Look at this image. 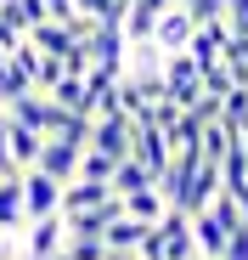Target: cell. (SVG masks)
I'll list each match as a JSON object with an SVG mask.
<instances>
[{"label":"cell","instance_id":"8992f818","mask_svg":"<svg viewBox=\"0 0 248 260\" xmlns=\"http://www.w3.org/2000/svg\"><path fill=\"white\" fill-rule=\"evenodd\" d=\"M158 243H163V260H192V254H197V243H192V215L170 204V209L158 215Z\"/></svg>","mask_w":248,"mask_h":260},{"label":"cell","instance_id":"cb8c5ba5","mask_svg":"<svg viewBox=\"0 0 248 260\" xmlns=\"http://www.w3.org/2000/svg\"><path fill=\"white\" fill-rule=\"evenodd\" d=\"M107 260H141L136 249H107Z\"/></svg>","mask_w":248,"mask_h":260},{"label":"cell","instance_id":"5b68a950","mask_svg":"<svg viewBox=\"0 0 248 260\" xmlns=\"http://www.w3.org/2000/svg\"><path fill=\"white\" fill-rule=\"evenodd\" d=\"M85 51H91V62H96V68H113V74H124L130 40H124V28H118V23H96V28L85 34Z\"/></svg>","mask_w":248,"mask_h":260},{"label":"cell","instance_id":"d6986e66","mask_svg":"<svg viewBox=\"0 0 248 260\" xmlns=\"http://www.w3.org/2000/svg\"><path fill=\"white\" fill-rule=\"evenodd\" d=\"M62 249H68L73 260H107V243H102V238H62Z\"/></svg>","mask_w":248,"mask_h":260},{"label":"cell","instance_id":"7c38bea8","mask_svg":"<svg viewBox=\"0 0 248 260\" xmlns=\"http://www.w3.org/2000/svg\"><path fill=\"white\" fill-rule=\"evenodd\" d=\"M0 232H23V170L0 176Z\"/></svg>","mask_w":248,"mask_h":260},{"label":"cell","instance_id":"ba28073f","mask_svg":"<svg viewBox=\"0 0 248 260\" xmlns=\"http://www.w3.org/2000/svg\"><path fill=\"white\" fill-rule=\"evenodd\" d=\"M215 192H220V164H215V158H197V164H192V176H186V187H181V198H175V209L197 215Z\"/></svg>","mask_w":248,"mask_h":260},{"label":"cell","instance_id":"2e32d148","mask_svg":"<svg viewBox=\"0 0 248 260\" xmlns=\"http://www.w3.org/2000/svg\"><path fill=\"white\" fill-rule=\"evenodd\" d=\"M0 12H6V17H12V23L28 34L39 17H46V0H0Z\"/></svg>","mask_w":248,"mask_h":260},{"label":"cell","instance_id":"7402d4cb","mask_svg":"<svg viewBox=\"0 0 248 260\" xmlns=\"http://www.w3.org/2000/svg\"><path fill=\"white\" fill-rule=\"evenodd\" d=\"M175 6H186L197 23H203V17H220V0H175Z\"/></svg>","mask_w":248,"mask_h":260},{"label":"cell","instance_id":"7a4b0ae2","mask_svg":"<svg viewBox=\"0 0 248 260\" xmlns=\"http://www.w3.org/2000/svg\"><path fill=\"white\" fill-rule=\"evenodd\" d=\"M51 209H62V181L46 176L39 164H28V170H23V221H34V215H51Z\"/></svg>","mask_w":248,"mask_h":260},{"label":"cell","instance_id":"d4e9b609","mask_svg":"<svg viewBox=\"0 0 248 260\" xmlns=\"http://www.w3.org/2000/svg\"><path fill=\"white\" fill-rule=\"evenodd\" d=\"M46 260H73V254H68V249H57V254H46Z\"/></svg>","mask_w":248,"mask_h":260},{"label":"cell","instance_id":"277c9868","mask_svg":"<svg viewBox=\"0 0 248 260\" xmlns=\"http://www.w3.org/2000/svg\"><path fill=\"white\" fill-rule=\"evenodd\" d=\"M62 238H68V221H62V209L23 221V249H28V260H46V254H57V249H62Z\"/></svg>","mask_w":248,"mask_h":260},{"label":"cell","instance_id":"9a60e30c","mask_svg":"<svg viewBox=\"0 0 248 260\" xmlns=\"http://www.w3.org/2000/svg\"><path fill=\"white\" fill-rule=\"evenodd\" d=\"M57 108H73V113H85V74H62L51 91H46Z\"/></svg>","mask_w":248,"mask_h":260},{"label":"cell","instance_id":"5bb4252c","mask_svg":"<svg viewBox=\"0 0 248 260\" xmlns=\"http://www.w3.org/2000/svg\"><path fill=\"white\" fill-rule=\"evenodd\" d=\"M147 226H152V221H136V215H113V221L102 226V243H107V249H141Z\"/></svg>","mask_w":248,"mask_h":260},{"label":"cell","instance_id":"e0dca14e","mask_svg":"<svg viewBox=\"0 0 248 260\" xmlns=\"http://www.w3.org/2000/svg\"><path fill=\"white\" fill-rule=\"evenodd\" d=\"M113 164H118V158H107V153L85 147V153H79V170H73V176H85V181H113Z\"/></svg>","mask_w":248,"mask_h":260},{"label":"cell","instance_id":"6da1fadb","mask_svg":"<svg viewBox=\"0 0 248 260\" xmlns=\"http://www.w3.org/2000/svg\"><path fill=\"white\" fill-rule=\"evenodd\" d=\"M158 79H163V91H170L175 108H192V102L203 96V68L192 62V51H163Z\"/></svg>","mask_w":248,"mask_h":260},{"label":"cell","instance_id":"ac0fdd59","mask_svg":"<svg viewBox=\"0 0 248 260\" xmlns=\"http://www.w3.org/2000/svg\"><path fill=\"white\" fill-rule=\"evenodd\" d=\"M23 91H34V79L6 57V62H0V102H12V96H23Z\"/></svg>","mask_w":248,"mask_h":260},{"label":"cell","instance_id":"30bf717a","mask_svg":"<svg viewBox=\"0 0 248 260\" xmlns=\"http://www.w3.org/2000/svg\"><path fill=\"white\" fill-rule=\"evenodd\" d=\"M226 238H231V226L203 204V209L192 215V243H197V254H203V260H220V254H226Z\"/></svg>","mask_w":248,"mask_h":260},{"label":"cell","instance_id":"484cf974","mask_svg":"<svg viewBox=\"0 0 248 260\" xmlns=\"http://www.w3.org/2000/svg\"><path fill=\"white\" fill-rule=\"evenodd\" d=\"M6 119H12V113H6V102H0V130H6Z\"/></svg>","mask_w":248,"mask_h":260},{"label":"cell","instance_id":"4fadbf2b","mask_svg":"<svg viewBox=\"0 0 248 260\" xmlns=\"http://www.w3.org/2000/svg\"><path fill=\"white\" fill-rule=\"evenodd\" d=\"M118 204H124V215H136V221H158V215L170 209V198L158 192V181H147L136 192H118Z\"/></svg>","mask_w":248,"mask_h":260},{"label":"cell","instance_id":"44dd1931","mask_svg":"<svg viewBox=\"0 0 248 260\" xmlns=\"http://www.w3.org/2000/svg\"><path fill=\"white\" fill-rule=\"evenodd\" d=\"M220 260H248V226H231V238H226V254Z\"/></svg>","mask_w":248,"mask_h":260},{"label":"cell","instance_id":"9c48e42d","mask_svg":"<svg viewBox=\"0 0 248 260\" xmlns=\"http://www.w3.org/2000/svg\"><path fill=\"white\" fill-rule=\"evenodd\" d=\"M79 153H85V142H73V136H46V147H39V170L57 181H73V170H79Z\"/></svg>","mask_w":248,"mask_h":260},{"label":"cell","instance_id":"603a6c76","mask_svg":"<svg viewBox=\"0 0 248 260\" xmlns=\"http://www.w3.org/2000/svg\"><path fill=\"white\" fill-rule=\"evenodd\" d=\"M17 40H23V28H17V23H12L6 12H0V51H12V46H17Z\"/></svg>","mask_w":248,"mask_h":260},{"label":"cell","instance_id":"8fae6325","mask_svg":"<svg viewBox=\"0 0 248 260\" xmlns=\"http://www.w3.org/2000/svg\"><path fill=\"white\" fill-rule=\"evenodd\" d=\"M0 142H6V153H12V164H17V170H28V164L39 158V147H46V136H39V130H28V124H17V119H6Z\"/></svg>","mask_w":248,"mask_h":260},{"label":"cell","instance_id":"52a82bcc","mask_svg":"<svg viewBox=\"0 0 248 260\" xmlns=\"http://www.w3.org/2000/svg\"><path fill=\"white\" fill-rule=\"evenodd\" d=\"M192 28H197V17L186 12V6H163L158 12V23H152V46L158 51H186V40H192Z\"/></svg>","mask_w":248,"mask_h":260},{"label":"cell","instance_id":"3957f363","mask_svg":"<svg viewBox=\"0 0 248 260\" xmlns=\"http://www.w3.org/2000/svg\"><path fill=\"white\" fill-rule=\"evenodd\" d=\"M130 130H136V119H124V113H96L85 147H96V153H107V158H124V153H130Z\"/></svg>","mask_w":248,"mask_h":260},{"label":"cell","instance_id":"ffe728a7","mask_svg":"<svg viewBox=\"0 0 248 260\" xmlns=\"http://www.w3.org/2000/svg\"><path fill=\"white\" fill-rule=\"evenodd\" d=\"M220 17L231 34H248V0H220Z\"/></svg>","mask_w":248,"mask_h":260}]
</instances>
